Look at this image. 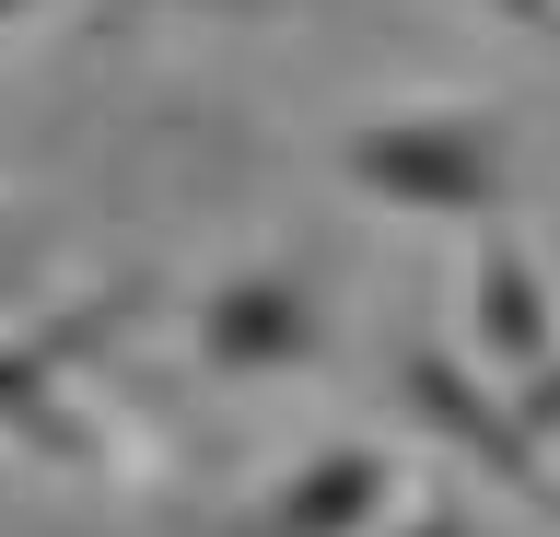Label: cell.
Instances as JSON below:
<instances>
[{"label":"cell","instance_id":"1","mask_svg":"<svg viewBox=\"0 0 560 537\" xmlns=\"http://www.w3.org/2000/svg\"><path fill=\"white\" fill-rule=\"evenodd\" d=\"M339 176L374 211L409 222H502L514 199V129L490 106H397V117H350L339 129Z\"/></svg>","mask_w":560,"mask_h":537},{"label":"cell","instance_id":"2","mask_svg":"<svg viewBox=\"0 0 560 537\" xmlns=\"http://www.w3.org/2000/svg\"><path fill=\"white\" fill-rule=\"evenodd\" d=\"M397 409H409V432L455 444V456L479 467L490 491H514V502H537V514H560L549 444H525L514 397H502V386H479V362L455 351V339H432V327H409V339H397Z\"/></svg>","mask_w":560,"mask_h":537},{"label":"cell","instance_id":"3","mask_svg":"<svg viewBox=\"0 0 560 537\" xmlns=\"http://www.w3.org/2000/svg\"><path fill=\"white\" fill-rule=\"evenodd\" d=\"M187 351H199V374H234V386L304 374V362L327 351V304H315V281L292 257H245V269H222V281L187 304Z\"/></svg>","mask_w":560,"mask_h":537},{"label":"cell","instance_id":"4","mask_svg":"<svg viewBox=\"0 0 560 537\" xmlns=\"http://www.w3.org/2000/svg\"><path fill=\"white\" fill-rule=\"evenodd\" d=\"M129 304H140V292L70 304V316H47V327H0V432H12L24 456H47V467H105L94 421H82V397H70V362L94 351Z\"/></svg>","mask_w":560,"mask_h":537},{"label":"cell","instance_id":"5","mask_svg":"<svg viewBox=\"0 0 560 537\" xmlns=\"http://www.w3.org/2000/svg\"><path fill=\"white\" fill-rule=\"evenodd\" d=\"M409 491V467L385 456L374 432H339V444H315L304 467H280L269 491L245 502V537H374Z\"/></svg>","mask_w":560,"mask_h":537},{"label":"cell","instance_id":"6","mask_svg":"<svg viewBox=\"0 0 560 537\" xmlns=\"http://www.w3.org/2000/svg\"><path fill=\"white\" fill-rule=\"evenodd\" d=\"M467 362H479L502 397L537 386L560 362V292H549V269H537V246L502 234V222L479 234V269H467Z\"/></svg>","mask_w":560,"mask_h":537},{"label":"cell","instance_id":"7","mask_svg":"<svg viewBox=\"0 0 560 537\" xmlns=\"http://www.w3.org/2000/svg\"><path fill=\"white\" fill-rule=\"evenodd\" d=\"M374 537H479V514L455 491H397V526H374Z\"/></svg>","mask_w":560,"mask_h":537},{"label":"cell","instance_id":"8","mask_svg":"<svg viewBox=\"0 0 560 537\" xmlns=\"http://www.w3.org/2000/svg\"><path fill=\"white\" fill-rule=\"evenodd\" d=\"M490 24H514V36H560V0H479Z\"/></svg>","mask_w":560,"mask_h":537},{"label":"cell","instance_id":"9","mask_svg":"<svg viewBox=\"0 0 560 537\" xmlns=\"http://www.w3.org/2000/svg\"><path fill=\"white\" fill-rule=\"evenodd\" d=\"M12 269H24V222L0 211V281H12Z\"/></svg>","mask_w":560,"mask_h":537},{"label":"cell","instance_id":"10","mask_svg":"<svg viewBox=\"0 0 560 537\" xmlns=\"http://www.w3.org/2000/svg\"><path fill=\"white\" fill-rule=\"evenodd\" d=\"M24 12H35V0H0V24H24Z\"/></svg>","mask_w":560,"mask_h":537}]
</instances>
